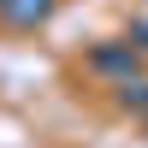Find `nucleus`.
Segmentation results:
<instances>
[{
	"label": "nucleus",
	"mask_w": 148,
	"mask_h": 148,
	"mask_svg": "<svg viewBox=\"0 0 148 148\" xmlns=\"http://www.w3.org/2000/svg\"><path fill=\"white\" fill-rule=\"evenodd\" d=\"M0 6H6V0H0Z\"/></svg>",
	"instance_id": "obj_4"
},
{
	"label": "nucleus",
	"mask_w": 148,
	"mask_h": 148,
	"mask_svg": "<svg viewBox=\"0 0 148 148\" xmlns=\"http://www.w3.org/2000/svg\"><path fill=\"white\" fill-rule=\"evenodd\" d=\"M95 65H101V71H130L136 59H130L125 47H95Z\"/></svg>",
	"instance_id": "obj_1"
},
{
	"label": "nucleus",
	"mask_w": 148,
	"mask_h": 148,
	"mask_svg": "<svg viewBox=\"0 0 148 148\" xmlns=\"http://www.w3.org/2000/svg\"><path fill=\"white\" fill-rule=\"evenodd\" d=\"M125 101H136V107H148V83H136V95L125 89Z\"/></svg>",
	"instance_id": "obj_3"
},
{
	"label": "nucleus",
	"mask_w": 148,
	"mask_h": 148,
	"mask_svg": "<svg viewBox=\"0 0 148 148\" xmlns=\"http://www.w3.org/2000/svg\"><path fill=\"white\" fill-rule=\"evenodd\" d=\"M12 18H18V24H36V18H42V12H47V0H12Z\"/></svg>",
	"instance_id": "obj_2"
}]
</instances>
